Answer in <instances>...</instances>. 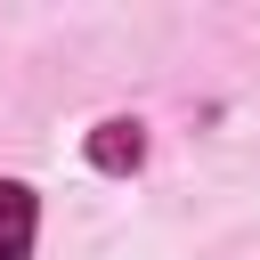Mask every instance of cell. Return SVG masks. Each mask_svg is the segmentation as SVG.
Returning a JSON list of instances; mask_svg holds the SVG:
<instances>
[{
    "mask_svg": "<svg viewBox=\"0 0 260 260\" xmlns=\"http://www.w3.org/2000/svg\"><path fill=\"white\" fill-rule=\"evenodd\" d=\"M138 154H146V130L138 122H98L89 130V162L98 171H138Z\"/></svg>",
    "mask_w": 260,
    "mask_h": 260,
    "instance_id": "obj_2",
    "label": "cell"
},
{
    "mask_svg": "<svg viewBox=\"0 0 260 260\" xmlns=\"http://www.w3.org/2000/svg\"><path fill=\"white\" fill-rule=\"evenodd\" d=\"M32 228H41V203H32V187L0 179V260H24V252H32Z\"/></svg>",
    "mask_w": 260,
    "mask_h": 260,
    "instance_id": "obj_1",
    "label": "cell"
}]
</instances>
